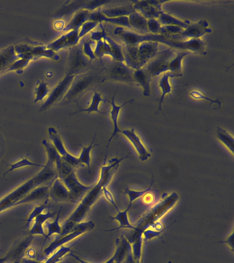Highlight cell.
I'll return each mask as SVG.
<instances>
[{"mask_svg":"<svg viewBox=\"0 0 234 263\" xmlns=\"http://www.w3.org/2000/svg\"><path fill=\"white\" fill-rule=\"evenodd\" d=\"M233 238H234V233L233 232H232L231 235L229 236L227 238V239L224 240L223 243L227 244V246H229V248L231 249L232 252H233L234 246H233Z\"/></svg>","mask_w":234,"mask_h":263,"instance_id":"cell-54","label":"cell"},{"mask_svg":"<svg viewBox=\"0 0 234 263\" xmlns=\"http://www.w3.org/2000/svg\"><path fill=\"white\" fill-rule=\"evenodd\" d=\"M165 2L161 1H133V8L135 11L140 13L141 15L149 20V18H156L158 20L164 10H162V5Z\"/></svg>","mask_w":234,"mask_h":263,"instance_id":"cell-15","label":"cell"},{"mask_svg":"<svg viewBox=\"0 0 234 263\" xmlns=\"http://www.w3.org/2000/svg\"><path fill=\"white\" fill-rule=\"evenodd\" d=\"M22 260H17L11 263H21Z\"/></svg>","mask_w":234,"mask_h":263,"instance_id":"cell-57","label":"cell"},{"mask_svg":"<svg viewBox=\"0 0 234 263\" xmlns=\"http://www.w3.org/2000/svg\"><path fill=\"white\" fill-rule=\"evenodd\" d=\"M131 208V205H129L128 207L124 211H121L119 210V211H117V215L115 217L111 218L112 219L111 220L112 221H118L120 226L118 228L108 230V231L113 232L120 229L136 230V228L133 224H131L130 221H129L128 213Z\"/></svg>","mask_w":234,"mask_h":263,"instance_id":"cell-30","label":"cell"},{"mask_svg":"<svg viewBox=\"0 0 234 263\" xmlns=\"http://www.w3.org/2000/svg\"><path fill=\"white\" fill-rule=\"evenodd\" d=\"M42 144L46 148L48 157L46 164H44L42 170L35 176L26 181L3 199H0V213L16 206L18 201L22 200L37 187L42 186L45 183H52L55 179L58 178L55 167V159L59 154L58 152L55 149L54 145L46 140H44Z\"/></svg>","mask_w":234,"mask_h":263,"instance_id":"cell-2","label":"cell"},{"mask_svg":"<svg viewBox=\"0 0 234 263\" xmlns=\"http://www.w3.org/2000/svg\"><path fill=\"white\" fill-rule=\"evenodd\" d=\"M116 96V92H114V96L112 97V101H111V106H112V108H111L110 111V117L111 119H112L113 127H114V130H113V133L112 135H111L110 139L108 140V144L107 145H106V152L104 162H106L109 147H110L111 142H112L113 139H114V138L116 137L118 133H120L121 132V129L119 127L118 125V119L119 117H120V111L122 110V108H124V107L126 106L127 104H131V103H132L133 101H134V99H131V100L125 102L124 104L117 105L116 101H115Z\"/></svg>","mask_w":234,"mask_h":263,"instance_id":"cell-17","label":"cell"},{"mask_svg":"<svg viewBox=\"0 0 234 263\" xmlns=\"http://www.w3.org/2000/svg\"><path fill=\"white\" fill-rule=\"evenodd\" d=\"M29 63V60L20 59L12 64L9 70H8V71H21V73H22V70H23L24 68H25Z\"/></svg>","mask_w":234,"mask_h":263,"instance_id":"cell-49","label":"cell"},{"mask_svg":"<svg viewBox=\"0 0 234 263\" xmlns=\"http://www.w3.org/2000/svg\"><path fill=\"white\" fill-rule=\"evenodd\" d=\"M48 207V200H46L45 201V202L42 203V204L38 205V206L34 208L33 211H32L31 213L30 214L29 217H28V219L23 220V221H26V227H29L30 223L34 221L35 218L38 217V215H40V214L43 213L44 210L47 209Z\"/></svg>","mask_w":234,"mask_h":263,"instance_id":"cell-42","label":"cell"},{"mask_svg":"<svg viewBox=\"0 0 234 263\" xmlns=\"http://www.w3.org/2000/svg\"><path fill=\"white\" fill-rule=\"evenodd\" d=\"M129 23L131 30L139 34H149L148 30L147 20L143 17L139 12H133L128 16Z\"/></svg>","mask_w":234,"mask_h":263,"instance_id":"cell-26","label":"cell"},{"mask_svg":"<svg viewBox=\"0 0 234 263\" xmlns=\"http://www.w3.org/2000/svg\"><path fill=\"white\" fill-rule=\"evenodd\" d=\"M2 250H0V251H1Z\"/></svg>","mask_w":234,"mask_h":263,"instance_id":"cell-58","label":"cell"},{"mask_svg":"<svg viewBox=\"0 0 234 263\" xmlns=\"http://www.w3.org/2000/svg\"><path fill=\"white\" fill-rule=\"evenodd\" d=\"M94 43H95V41L89 39V40L86 41L83 43V52L84 55L89 58V61L91 62L94 61V60L97 59L95 55H94V50L92 46V44H94Z\"/></svg>","mask_w":234,"mask_h":263,"instance_id":"cell-48","label":"cell"},{"mask_svg":"<svg viewBox=\"0 0 234 263\" xmlns=\"http://www.w3.org/2000/svg\"><path fill=\"white\" fill-rule=\"evenodd\" d=\"M95 141L96 135L94 136L93 141H92L91 144H90L89 146L82 147L81 154H80V156L78 157L80 164L83 166L85 165L87 166L89 173H91L92 150L95 146H97L95 145Z\"/></svg>","mask_w":234,"mask_h":263,"instance_id":"cell-36","label":"cell"},{"mask_svg":"<svg viewBox=\"0 0 234 263\" xmlns=\"http://www.w3.org/2000/svg\"><path fill=\"white\" fill-rule=\"evenodd\" d=\"M56 216V213H52L48 210L46 213L40 214L34 220V223L32 224L29 231V235H42L46 237V234L45 232L44 225L48 221V219H53Z\"/></svg>","mask_w":234,"mask_h":263,"instance_id":"cell-25","label":"cell"},{"mask_svg":"<svg viewBox=\"0 0 234 263\" xmlns=\"http://www.w3.org/2000/svg\"><path fill=\"white\" fill-rule=\"evenodd\" d=\"M76 75L74 74L68 73L58 84L56 87L51 92L50 96L47 99L46 102L43 104L42 108L40 111H44L50 108L52 105L57 104V102H60L62 100L65 95L68 92L74 80H75Z\"/></svg>","mask_w":234,"mask_h":263,"instance_id":"cell-13","label":"cell"},{"mask_svg":"<svg viewBox=\"0 0 234 263\" xmlns=\"http://www.w3.org/2000/svg\"><path fill=\"white\" fill-rule=\"evenodd\" d=\"M190 96L194 100H206L208 101V102H210L211 104H219V107L221 106V102H220L219 100H215V99H211L208 98L206 96H205L203 92L199 91V90H193L192 91L190 92Z\"/></svg>","mask_w":234,"mask_h":263,"instance_id":"cell-44","label":"cell"},{"mask_svg":"<svg viewBox=\"0 0 234 263\" xmlns=\"http://www.w3.org/2000/svg\"><path fill=\"white\" fill-rule=\"evenodd\" d=\"M49 197L55 202L73 203L70 193L58 178L51 184Z\"/></svg>","mask_w":234,"mask_h":263,"instance_id":"cell-20","label":"cell"},{"mask_svg":"<svg viewBox=\"0 0 234 263\" xmlns=\"http://www.w3.org/2000/svg\"><path fill=\"white\" fill-rule=\"evenodd\" d=\"M161 233L162 232L156 231V230L151 229V228H148L142 232L143 240L147 241V240L153 239V238L161 235Z\"/></svg>","mask_w":234,"mask_h":263,"instance_id":"cell-52","label":"cell"},{"mask_svg":"<svg viewBox=\"0 0 234 263\" xmlns=\"http://www.w3.org/2000/svg\"><path fill=\"white\" fill-rule=\"evenodd\" d=\"M102 195H103L104 198L106 199V200L108 201L109 202H110L111 204H112L113 206L116 209L117 211H119L118 205H117L116 201H115L114 195H113L112 193L109 190L107 186L102 187Z\"/></svg>","mask_w":234,"mask_h":263,"instance_id":"cell-50","label":"cell"},{"mask_svg":"<svg viewBox=\"0 0 234 263\" xmlns=\"http://www.w3.org/2000/svg\"><path fill=\"white\" fill-rule=\"evenodd\" d=\"M114 34L120 39L124 45H137L143 42H157L164 43L172 49H182L199 54H206L205 43L201 39H190L188 41H175L168 38L161 34H139L137 33L127 30L122 27L115 28Z\"/></svg>","mask_w":234,"mask_h":263,"instance_id":"cell-3","label":"cell"},{"mask_svg":"<svg viewBox=\"0 0 234 263\" xmlns=\"http://www.w3.org/2000/svg\"><path fill=\"white\" fill-rule=\"evenodd\" d=\"M89 21L98 22V24L102 22L110 23V24L117 25L118 27H122V28L131 30L129 23L128 16H122V17L117 18L107 17V16H104L102 13L101 8H98L97 10L90 12Z\"/></svg>","mask_w":234,"mask_h":263,"instance_id":"cell-21","label":"cell"},{"mask_svg":"<svg viewBox=\"0 0 234 263\" xmlns=\"http://www.w3.org/2000/svg\"><path fill=\"white\" fill-rule=\"evenodd\" d=\"M65 28V23L63 21L59 20L57 21V22H55V28L57 29L58 30H61L64 29Z\"/></svg>","mask_w":234,"mask_h":263,"instance_id":"cell-55","label":"cell"},{"mask_svg":"<svg viewBox=\"0 0 234 263\" xmlns=\"http://www.w3.org/2000/svg\"><path fill=\"white\" fill-rule=\"evenodd\" d=\"M134 12L135 10L131 3L126 5L115 6V7L101 8L102 13L110 18L129 16Z\"/></svg>","mask_w":234,"mask_h":263,"instance_id":"cell-27","label":"cell"},{"mask_svg":"<svg viewBox=\"0 0 234 263\" xmlns=\"http://www.w3.org/2000/svg\"><path fill=\"white\" fill-rule=\"evenodd\" d=\"M104 82L103 70L98 73H89L87 75L80 76L74 80L70 88L67 92L65 99L71 100L79 98L94 84Z\"/></svg>","mask_w":234,"mask_h":263,"instance_id":"cell-8","label":"cell"},{"mask_svg":"<svg viewBox=\"0 0 234 263\" xmlns=\"http://www.w3.org/2000/svg\"><path fill=\"white\" fill-rule=\"evenodd\" d=\"M49 193H50V186H48V185H46V186L42 185V186L37 187L31 192L28 193L22 200L18 201L16 206L25 204V203L48 200Z\"/></svg>","mask_w":234,"mask_h":263,"instance_id":"cell-22","label":"cell"},{"mask_svg":"<svg viewBox=\"0 0 234 263\" xmlns=\"http://www.w3.org/2000/svg\"><path fill=\"white\" fill-rule=\"evenodd\" d=\"M15 47L9 46L0 51V75L7 72L12 64L19 60Z\"/></svg>","mask_w":234,"mask_h":263,"instance_id":"cell-24","label":"cell"},{"mask_svg":"<svg viewBox=\"0 0 234 263\" xmlns=\"http://www.w3.org/2000/svg\"><path fill=\"white\" fill-rule=\"evenodd\" d=\"M179 199L177 193L174 192L169 196L164 197L157 204L151 208L147 213L141 217L135 225L137 231L142 233L145 230L151 227L155 222L159 221L164 215L176 204Z\"/></svg>","mask_w":234,"mask_h":263,"instance_id":"cell-6","label":"cell"},{"mask_svg":"<svg viewBox=\"0 0 234 263\" xmlns=\"http://www.w3.org/2000/svg\"><path fill=\"white\" fill-rule=\"evenodd\" d=\"M34 239V236L28 235L20 238L11 247V250L3 258H0V263H11L17 260H22L25 256L26 251L29 248Z\"/></svg>","mask_w":234,"mask_h":263,"instance_id":"cell-16","label":"cell"},{"mask_svg":"<svg viewBox=\"0 0 234 263\" xmlns=\"http://www.w3.org/2000/svg\"><path fill=\"white\" fill-rule=\"evenodd\" d=\"M120 134L124 135L132 144L141 161H147L151 157V154L150 153L134 129H121Z\"/></svg>","mask_w":234,"mask_h":263,"instance_id":"cell-18","label":"cell"},{"mask_svg":"<svg viewBox=\"0 0 234 263\" xmlns=\"http://www.w3.org/2000/svg\"><path fill=\"white\" fill-rule=\"evenodd\" d=\"M70 256L74 257L77 261H79L80 263H90L87 262V261H85L83 260V259H81L79 256H77V255L74 254V252L70 253Z\"/></svg>","mask_w":234,"mask_h":263,"instance_id":"cell-56","label":"cell"},{"mask_svg":"<svg viewBox=\"0 0 234 263\" xmlns=\"http://www.w3.org/2000/svg\"><path fill=\"white\" fill-rule=\"evenodd\" d=\"M212 30L209 28V22L206 20H200L196 23H191L189 26L179 34L166 36L175 41H188L190 39H201L207 33H211Z\"/></svg>","mask_w":234,"mask_h":263,"instance_id":"cell-12","label":"cell"},{"mask_svg":"<svg viewBox=\"0 0 234 263\" xmlns=\"http://www.w3.org/2000/svg\"><path fill=\"white\" fill-rule=\"evenodd\" d=\"M94 55L96 59H102L104 55H110L113 57L112 49L110 45L105 40L97 41L95 49L94 50Z\"/></svg>","mask_w":234,"mask_h":263,"instance_id":"cell-39","label":"cell"},{"mask_svg":"<svg viewBox=\"0 0 234 263\" xmlns=\"http://www.w3.org/2000/svg\"><path fill=\"white\" fill-rule=\"evenodd\" d=\"M25 166H38V167H44V164H40L34 163L30 161L27 158H22L19 161L15 162V163L10 164V168L6 171L4 176L9 174V173L13 172L14 170H18V168L25 167Z\"/></svg>","mask_w":234,"mask_h":263,"instance_id":"cell-41","label":"cell"},{"mask_svg":"<svg viewBox=\"0 0 234 263\" xmlns=\"http://www.w3.org/2000/svg\"><path fill=\"white\" fill-rule=\"evenodd\" d=\"M122 47L125 64L135 71L145 67L157 55L159 43L148 41L137 45Z\"/></svg>","mask_w":234,"mask_h":263,"instance_id":"cell-5","label":"cell"},{"mask_svg":"<svg viewBox=\"0 0 234 263\" xmlns=\"http://www.w3.org/2000/svg\"><path fill=\"white\" fill-rule=\"evenodd\" d=\"M152 185H153V182L151 183V186H150L149 188L146 189L145 190L142 191H134L129 189V187H125L124 194H126L127 196L129 197V205H132L133 203L134 202L135 200L141 198L143 195L147 194V193L150 192V191H151Z\"/></svg>","mask_w":234,"mask_h":263,"instance_id":"cell-40","label":"cell"},{"mask_svg":"<svg viewBox=\"0 0 234 263\" xmlns=\"http://www.w3.org/2000/svg\"><path fill=\"white\" fill-rule=\"evenodd\" d=\"M172 77L173 76L172 74L170 72H167V73H164L160 78L159 87L161 90V95L159 99V106H158L159 110H162V104H163L164 98L172 92V87L170 84V78Z\"/></svg>","mask_w":234,"mask_h":263,"instance_id":"cell-31","label":"cell"},{"mask_svg":"<svg viewBox=\"0 0 234 263\" xmlns=\"http://www.w3.org/2000/svg\"><path fill=\"white\" fill-rule=\"evenodd\" d=\"M151 76L145 68L135 70L133 72V81L134 83L140 86L143 89V95L145 97L151 96Z\"/></svg>","mask_w":234,"mask_h":263,"instance_id":"cell-23","label":"cell"},{"mask_svg":"<svg viewBox=\"0 0 234 263\" xmlns=\"http://www.w3.org/2000/svg\"><path fill=\"white\" fill-rule=\"evenodd\" d=\"M161 26H174L180 27L183 29H186L191 24L190 21H183L171 14L166 13L165 12H162L161 15L158 18Z\"/></svg>","mask_w":234,"mask_h":263,"instance_id":"cell-32","label":"cell"},{"mask_svg":"<svg viewBox=\"0 0 234 263\" xmlns=\"http://www.w3.org/2000/svg\"><path fill=\"white\" fill-rule=\"evenodd\" d=\"M176 53L175 49L171 47L159 51L143 68L152 78L167 73L169 72L170 62L173 59Z\"/></svg>","mask_w":234,"mask_h":263,"instance_id":"cell-10","label":"cell"},{"mask_svg":"<svg viewBox=\"0 0 234 263\" xmlns=\"http://www.w3.org/2000/svg\"><path fill=\"white\" fill-rule=\"evenodd\" d=\"M73 251L71 250V247L69 246H61L60 248L57 249L50 256L48 257V258L42 263H58L61 262V260L67 254H70Z\"/></svg>","mask_w":234,"mask_h":263,"instance_id":"cell-38","label":"cell"},{"mask_svg":"<svg viewBox=\"0 0 234 263\" xmlns=\"http://www.w3.org/2000/svg\"><path fill=\"white\" fill-rule=\"evenodd\" d=\"M100 30L94 31L91 33V40L94 41H99L103 40L104 36L106 34L105 29L102 26V23L100 24Z\"/></svg>","mask_w":234,"mask_h":263,"instance_id":"cell-51","label":"cell"},{"mask_svg":"<svg viewBox=\"0 0 234 263\" xmlns=\"http://www.w3.org/2000/svg\"><path fill=\"white\" fill-rule=\"evenodd\" d=\"M94 228H95V223L92 221H83L77 224L68 234L60 236L51 242L49 246L44 249V254L45 256L46 257L50 256L55 251H56L60 247L73 241V240L79 237L80 236L83 235L86 232L91 231Z\"/></svg>","mask_w":234,"mask_h":263,"instance_id":"cell-7","label":"cell"},{"mask_svg":"<svg viewBox=\"0 0 234 263\" xmlns=\"http://www.w3.org/2000/svg\"><path fill=\"white\" fill-rule=\"evenodd\" d=\"M79 30H71L62 35L54 42L51 43L47 47V49H51L55 52L60 49L67 48V47H74L79 42Z\"/></svg>","mask_w":234,"mask_h":263,"instance_id":"cell-19","label":"cell"},{"mask_svg":"<svg viewBox=\"0 0 234 263\" xmlns=\"http://www.w3.org/2000/svg\"><path fill=\"white\" fill-rule=\"evenodd\" d=\"M103 39L110 45L112 51L113 61L124 63V55H123L122 45L118 44L116 41L113 40L111 37L108 36L107 34L104 36Z\"/></svg>","mask_w":234,"mask_h":263,"instance_id":"cell-37","label":"cell"},{"mask_svg":"<svg viewBox=\"0 0 234 263\" xmlns=\"http://www.w3.org/2000/svg\"><path fill=\"white\" fill-rule=\"evenodd\" d=\"M98 23L96 22H92V21H87L85 24H83L81 28H80L79 36L80 39L85 36L88 33L92 32L94 28L98 26Z\"/></svg>","mask_w":234,"mask_h":263,"instance_id":"cell-46","label":"cell"},{"mask_svg":"<svg viewBox=\"0 0 234 263\" xmlns=\"http://www.w3.org/2000/svg\"><path fill=\"white\" fill-rule=\"evenodd\" d=\"M15 51L16 54L19 57L20 59H28L29 61H36L42 57L48 58L58 61L60 57L57 55L56 52L47 49L46 46L44 45H38L33 46L27 43H22L15 46Z\"/></svg>","mask_w":234,"mask_h":263,"instance_id":"cell-11","label":"cell"},{"mask_svg":"<svg viewBox=\"0 0 234 263\" xmlns=\"http://www.w3.org/2000/svg\"><path fill=\"white\" fill-rule=\"evenodd\" d=\"M25 256L26 258H29L30 260H34L37 258V252L33 248H29L27 249V250L26 251Z\"/></svg>","mask_w":234,"mask_h":263,"instance_id":"cell-53","label":"cell"},{"mask_svg":"<svg viewBox=\"0 0 234 263\" xmlns=\"http://www.w3.org/2000/svg\"><path fill=\"white\" fill-rule=\"evenodd\" d=\"M127 157L129 156H125L122 158H113L107 162H104L100 168L99 180L97 183L93 184L92 188L84 195L73 213L63 222L61 226L62 232L60 236L68 234L75 226L83 222L92 206L101 196L102 187L108 186L118 171L120 162Z\"/></svg>","mask_w":234,"mask_h":263,"instance_id":"cell-1","label":"cell"},{"mask_svg":"<svg viewBox=\"0 0 234 263\" xmlns=\"http://www.w3.org/2000/svg\"><path fill=\"white\" fill-rule=\"evenodd\" d=\"M48 134L51 141H52V145L64 161L75 168L83 166L80 164L78 157H76L67 151L62 139L56 129L52 127H49Z\"/></svg>","mask_w":234,"mask_h":263,"instance_id":"cell-14","label":"cell"},{"mask_svg":"<svg viewBox=\"0 0 234 263\" xmlns=\"http://www.w3.org/2000/svg\"><path fill=\"white\" fill-rule=\"evenodd\" d=\"M89 10L81 9L76 12L70 22L63 29L64 32H69L71 30H79L83 24L89 21Z\"/></svg>","mask_w":234,"mask_h":263,"instance_id":"cell-28","label":"cell"},{"mask_svg":"<svg viewBox=\"0 0 234 263\" xmlns=\"http://www.w3.org/2000/svg\"><path fill=\"white\" fill-rule=\"evenodd\" d=\"M134 70L129 68L124 63L112 61L107 64L103 69L104 80L122 82L132 84Z\"/></svg>","mask_w":234,"mask_h":263,"instance_id":"cell-9","label":"cell"},{"mask_svg":"<svg viewBox=\"0 0 234 263\" xmlns=\"http://www.w3.org/2000/svg\"><path fill=\"white\" fill-rule=\"evenodd\" d=\"M192 52L188 51L176 52L169 63V72L173 77H182L183 76V60Z\"/></svg>","mask_w":234,"mask_h":263,"instance_id":"cell-29","label":"cell"},{"mask_svg":"<svg viewBox=\"0 0 234 263\" xmlns=\"http://www.w3.org/2000/svg\"><path fill=\"white\" fill-rule=\"evenodd\" d=\"M215 135H217V139L229 149V151L231 152L232 155H233L234 139L233 136L225 129L219 126L217 127Z\"/></svg>","mask_w":234,"mask_h":263,"instance_id":"cell-33","label":"cell"},{"mask_svg":"<svg viewBox=\"0 0 234 263\" xmlns=\"http://www.w3.org/2000/svg\"><path fill=\"white\" fill-rule=\"evenodd\" d=\"M55 167L58 178L70 193L73 203L79 202L93 184L86 186L82 184L77 178L75 168L64 161L59 154L55 159Z\"/></svg>","mask_w":234,"mask_h":263,"instance_id":"cell-4","label":"cell"},{"mask_svg":"<svg viewBox=\"0 0 234 263\" xmlns=\"http://www.w3.org/2000/svg\"><path fill=\"white\" fill-rule=\"evenodd\" d=\"M148 30L149 33L153 34H159L161 25L158 20L156 18H149L147 20Z\"/></svg>","mask_w":234,"mask_h":263,"instance_id":"cell-47","label":"cell"},{"mask_svg":"<svg viewBox=\"0 0 234 263\" xmlns=\"http://www.w3.org/2000/svg\"><path fill=\"white\" fill-rule=\"evenodd\" d=\"M102 102H107V100L102 98V92H98L95 90L94 96L92 97V100L90 106L88 107L87 108L81 109V110L74 112L73 115L77 114V113L81 112H87L88 114L94 112H98L100 113V114H106V112H102V111L99 110L100 104Z\"/></svg>","mask_w":234,"mask_h":263,"instance_id":"cell-34","label":"cell"},{"mask_svg":"<svg viewBox=\"0 0 234 263\" xmlns=\"http://www.w3.org/2000/svg\"><path fill=\"white\" fill-rule=\"evenodd\" d=\"M184 29L180 27L174 26H162L160 34L164 36H171V35L179 34Z\"/></svg>","mask_w":234,"mask_h":263,"instance_id":"cell-45","label":"cell"},{"mask_svg":"<svg viewBox=\"0 0 234 263\" xmlns=\"http://www.w3.org/2000/svg\"><path fill=\"white\" fill-rule=\"evenodd\" d=\"M50 92V88L48 87V84L46 82H40L38 87L36 88V98L34 99V102L37 103L44 100V99L48 96Z\"/></svg>","mask_w":234,"mask_h":263,"instance_id":"cell-43","label":"cell"},{"mask_svg":"<svg viewBox=\"0 0 234 263\" xmlns=\"http://www.w3.org/2000/svg\"><path fill=\"white\" fill-rule=\"evenodd\" d=\"M62 211L63 208H61V209L59 210V213H57V217H55L54 221L52 222L46 221V223H45L46 224L45 228H47L48 233L46 234V237H45L43 247H44L46 240L50 238L52 234H59V235H61V232H62V227H61L60 223H59V219H60L61 213Z\"/></svg>","mask_w":234,"mask_h":263,"instance_id":"cell-35","label":"cell"}]
</instances>
